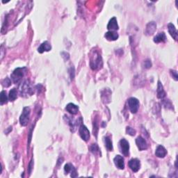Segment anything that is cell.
Instances as JSON below:
<instances>
[{
    "label": "cell",
    "instance_id": "52a82bcc",
    "mask_svg": "<svg viewBox=\"0 0 178 178\" xmlns=\"http://www.w3.org/2000/svg\"><path fill=\"white\" fill-rule=\"evenodd\" d=\"M156 29H157V24L155 22L152 21L148 22L145 29V34L146 35H152L156 32Z\"/></svg>",
    "mask_w": 178,
    "mask_h": 178
},
{
    "label": "cell",
    "instance_id": "30bf717a",
    "mask_svg": "<svg viewBox=\"0 0 178 178\" xmlns=\"http://www.w3.org/2000/svg\"><path fill=\"white\" fill-rule=\"evenodd\" d=\"M136 143H137V146L140 151L147 150L148 148V145L146 141L141 137H137V139H136Z\"/></svg>",
    "mask_w": 178,
    "mask_h": 178
},
{
    "label": "cell",
    "instance_id": "cb8c5ba5",
    "mask_svg": "<svg viewBox=\"0 0 178 178\" xmlns=\"http://www.w3.org/2000/svg\"><path fill=\"white\" fill-rule=\"evenodd\" d=\"M17 91L15 88H13L11 89L9 92V95H8V99L11 102H13L15 99L17 98Z\"/></svg>",
    "mask_w": 178,
    "mask_h": 178
},
{
    "label": "cell",
    "instance_id": "d6986e66",
    "mask_svg": "<svg viewBox=\"0 0 178 178\" xmlns=\"http://www.w3.org/2000/svg\"><path fill=\"white\" fill-rule=\"evenodd\" d=\"M66 109L68 113H70L72 115L77 114L78 113V111H79V107H78V106L75 105V104L72 103H69L68 105L66 106Z\"/></svg>",
    "mask_w": 178,
    "mask_h": 178
},
{
    "label": "cell",
    "instance_id": "ac0fdd59",
    "mask_svg": "<svg viewBox=\"0 0 178 178\" xmlns=\"http://www.w3.org/2000/svg\"><path fill=\"white\" fill-rule=\"evenodd\" d=\"M51 49H52L51 44L48 41H45L41 44V46L38 49V52L42 54L44 52H49L51 50Z\"/></svg>",
    "mask_w": 178,
    "mask_h": 178
},
{
    "label": "cell",
    "instance_id": "6da1fadb",
    "mask_svg": "<svg viewBox=\"0 0 178 178\" xmlns=\"http://www.w3.org/2000/svg\"><path fill=\"white\" fill-rule=\"evenodd\" d=\"M90 66L92 70H95L100 68L102 66V57L98 52L95 51L91 57Z\"/></svg>",
    "mask_w": 178,
    "mask_h": 178
},
{
    "label": "cell",
    "instance_id": "f546056e",
    "mask_svg": "<svg viewBox=\"0 0 178 178\" xmlns=\"http://www.w3.org/2000/svg\"><path fill=\"white\" fill-rule=\"evenodd\" d=\"M170 74H171V76L173 77V79H174L175 81H177L178 77H177V71L174 70H170Z\"/></svg>",
    "mask_w": 178,
    "mask_h": 178
},
{
    "label": "cell",
    "instance_id": "5b68a950",
    "mask_svg": "<svg viewBox=\"0 0 178 178\" xmlns=\"http://www.w3.org/2000/svg\"><path fill=\"white\" fill-rule=\"evenodd\" d=\"M127 102L129 108H130L131 112L132 113H137L139 108V101L138 100V99L135 98V97H130L128 100Z\"/></svg>",
    "mask_w": 178,
    "mask_h": 178
},
{
    "label": "cell",
    "instance_id": "83f0119b",
    "mask_svg": "<svg viewBox=\"0 0 178 178\" xmlns=\"http://www.w3.org/2000/svg\"><path fill=\"white\" fill-rule=\"evenodd\" d=\"M126 133L130 136H134L136 134V130L130 127H127L126 128Z\"/></svg>",
    "mask_w": 178,
    "mask_h": 178
},
{
    "label": "cell",
    "instance_id": "4316f807",
    "mask_svg": "<svg viewBox=\"0 0 178 178\" xmlns=\"http://www.w3.org/2000/svg\"><path fill=\"white\" fill-rule=\"evenodd\" d=\"M2 85H3L4 87H8L11 85V79L8 77H6V79H4L3 81H2Z\"/></svg>",
    "mask_w": 178,
    "mask_h": 178
},
{
    "label": "cell",
    "instance_id": "ffe728a7",
    "mask_svg": "<svg viewBox=\"0 0 178 178\" xmlns=\"http://www.w3.org/2000/svg\"><path fill=\"white\" fill-rule=\"evenodd\" d=\"M104 37L106 38V39H107L108 41H114L118 38L119 35L116 32H112V31H109V32H106L104 35Z\"/></svg>",
    "mask_w": 178,
    "mask_h": 178
},
{
    "label": "cell",
    "instance_id": "5bb4252c",
    "mask_svg": "<svg viewBox=\"0 0 178 178\" xmlns=\"http://www.w3.org/2000/svg\"><path fill=\"white\" fill-rule=\"evenodd\" d=\"M157 93V97L159 99H161V100H163L166 95V93L165 92V91H164V86H163V85H162L161 81H158Z\"/></svg>",
    "mask_w": 178,
    "mask_h": 178
},
{
    "label": "cell",
    "instance_id": "484cf974",
    "mask_svg": "<svg viewBox=\"0 0 178 178\" xmlns=\"http://www.w3.org/2000/svg\"><path fill=\"white\" fill-rule=\"evenodd\" d=\"M90 150L91 152H92L93 154H97V152H99V148L97 146V144H92L91 146L90 147Z\"/></svg>",
    "mask_w": 178,
    "mask_h": 178
},
{
    "label": "cell",
    "instance_id": "8fae6325",
    "mask_svg": "<svg viewBox=\"0 0 178 178\" xmlns=\"http://www.w3.org/2000/svg\"><path fill=\"white\" fill-rule=\"evenodd\" d=\"M101 97L102 102L104 104H108L111 102V91L109 90V88H104L102 91L101 93Z\"/></svg>",
    "mask_w": 178,
    "mask_h": 178
},
{
    "label": "cell",
    "instance_id": "3957f363",
    "mask_svg": "<svg viewBox=\"0 0 178 178\" xmlns=\"http://www.w3.org/2000/svg\"><path fill=\"white\" fill-rule=\"evenodd\" d=\"M31 110L30 108L28 106L24 107L22 113L20 117V122L22 126H26L28 124V122L29 121V116H30Z\"/></svg>",
    "mask_w": 178,
    "mask_h": 178
},
{
    "label": "cell",
    "instance_id": "603a6c76",
    "mask_svg": "<svg viewBox=\"0 0 178 178\" xmlns=\"http://www.w3.org/2000/svg\"><path fill=\"white\" fill-rule=\"evenodd\" d=\"M104 142H105V146L106 149L109 151H112L113 150V143H112V141H111V139L109 137H105V139H104Z\"/></svg>",
    "mask_w": 178,
    "mask_h": 178
},
{
    "label": "cell",
    "instance_id": "7a4b0ae2",
    "mask_svg": "<svg viewBox=\"0 0 178 178\" xmlns=\"http://www.w3.org/2000/svg\"><path fill=\"white\" fill-rule=\"evenodd\" d=\"M26 71V68H17L11 74V79L15 84H18L24 77Z\"/></svg>",
    "mask_w": 178,
    "mask_h": 178
},
{
    "label": "cell",
    "instance_id": "1f68e13d",
    "mask_svg": "<svg viewBox=\"0 0 178 178\" xmlns=\"http://www.w3.org/2000/svg\"><path fill=\"white\" fill-rule=\"evenodd\" d=\"M32 161H31V162H30V164H29V173H31V171H32Z\"/></svg>",
    "mask_w": 178,
    "mask_h": 178
},
{
    "label": "cell",
    "instance_id": "7c38bea8",
    "mask_svg": "<svg viewBox=\"0 0 178 178\" xmlns=\"http://www.w3.org/2000/svg\"><path fill=\"white\" fill-rule=\"evenodd\" d=\"M113 161L115 166L118 168L121 169V170H123L124 168V158L121 155H116L113 159Z\"/></svg>",
    "mask_w": 178,
    "mask_h": 178
},
{
    "label": "cell",
    "instance_id": "4dcf8cb0",
    "mask_svg": "<svg viewBox=\"0 0 178 178\" xmlns=\"http://www.w3.org/2000/svg\"><path fill=\"white\" fill-rule=\"evenodd\" d=\"M4 47H3V45H2V47H1V59H3V57H4Z\"/></svg>",
    "mask_w": 178,
    "mask_h": 178
},
{
    "label": "cell",
    "instance_id": "d4e9b609",
    "mask_svg": "<svg viewBox=\"0 0 178 178\" xmlns=\"http://www.w3.org/2000/svg\"><path fill=\"white\" fill-rule=\"evenodd\" d=\"M7 96H6V93L4 91H2L1 92V94H0V102H1V105H3V104L7 103Z\"/></svg>",
    "mask_w": 178,
    "mask_h": 178
},
{
    "label": "cell",
    "instance_id": "2e32d148",
    "mask_svg": "<svg viewBox=\"0 0 178 178\" xmlns=\"http://www.w3.org/2000/svg\"><path fill=\"white\" fill-rule=\"evenodd\" d=\"M107 29L110 31H113V30H118L119 29L118 24L117 20L115 17H113L111 18L109 22V24L107 25Z\"/></svg>",
    "mask_w": 178,
    "mask_h": 178
},
{
    "label": "cell",
    "instance_id": "9a60e30c",
    "mask_svg": "<svg viewBox=\"0 0 178 178\" xmlns=\"http://www.w3.org/2000/svg\"><path fill=\"white\" fill-rule=\"evenodd\" d=\"M155 155L159 158H164L167 155V150L163 146H159L156 149Z\"/></svg>",
    "mask_w": 178,
    "mask_h": 178
},
{
    "label": "cell",
    "instance_id": "44dd1931",
    "mask_svg": "<svg viewBox=\"0 0 178 178\" xmlns=\"http://www.w3.org/2000/svg\"><path fill=\"white\" fill-rule=\"evenodd\" d=\"M166 35L164 32L159 33L158 34L155 36L154 38V42L156 43H164L166 41Z\"/></svg>",
    "mask_w": 178,
    "mask_h": 178
},
{
    "label": "cell",
    "instance_id": "f1b7e54d",
    "mask_svg": "<svg viewBox=\"0 0 178 178\" xmlns=\"http://www.w3.org/2000/svg\"><path fill=\"white\" fill-rule=\"evenodd\" d=\"M143 67L145 69H149L152 67V63L150 60H146L143 63Z\"/></svg>",
    "mask_w": 178,
    "mask_h": 178
},
{
    "label": "cell",
    "instance_id": "e0dca14e",
    "mask_svg": "<svg viewBox=\"0 0 178 178\" xmlns=\"http://www.w3.org/2000/svg\"><path fill=\"white\" fill-rule=\"evenodd\" d=\"M168 32L170 33V35L173 38V39H175V41L177 40V32L176 28L174 26V24L172 23H169L168 24Z\"/></svg>",
    "mask_w": 178,
    "mask_h": 178
},
{
    "label": "cell",
    "instance_id": "8992f818",
    "mask_svg": "<svg viewBox=\"0 0 178 178\" xmlns=\"http://www.w3.org/2000/svg\"><path fill=\"white\" fill-rule=\"evenodd\" d=\"M120 148L122 154L125 157H128L130 155V144L126 139H122L120 141Z\"/></svg>",
    "mask_w": 178,
    "mask_h": 178
},
{
    "label": "cell",
    "instance_id": "277c9868",
    "mask_svg": "<svg viewBox=\"0 0 178 178\" xmlns=\"http://www.w3.org/2000/svg\"><path fill=\"white\" fill-rule=\"evenodd\" d=\"M20 93L22 96H28V95H31L33 93L32 86H31L29 81H27V80L22 84Z\"/></svg>",
    "mask_w": 178,
    "mask_h": 178
},
{
    "label": "cell",
    "instance_id": "9c48e42d",
    "mask_svg": "<svg viewBox=\"0 0 178 178\" xmlns=\"http://www.w3.org/2000/svg\"><path fill=\"white\" fill-rule=\"evenodd\" d=\"M129 167L133 172L137 173L141 168V163L138 159H132L129 161Z\"/></svg>",
    "mask_w": 178,
    "mask_h": 178
},
{
    "label": "cell",
    "instance_id": "ba28073f",
    "mask_svg": "<svg viewBox=\"0 0 178 178\" xmlns=\"http://www.w3.org/2000/svg\"><path fill=\"white\" fill-rule=\"evenodd\" d=\"M79 135L84 141H88L90 139V132L88 128L84 124H81L79 127Z\"/></svg>",
    "mask_w": 178,
    "mask_h": 178
},
{
    "label": "cell",
    "instance_id": "4fadbf2b",
    "mask_svg": "<svg viewBox=\"0 0 178 178\" xmlns=\"http://www.w3.org/2000/svg\"><path fill=\"white\" fill-rule=\"evenodd\" d=\"M64 170H65L66 173H71V177H75L77 176V170L74 166H73L71 164H67L65 165L64 167Z\"/></svg>",
    "mask_w": 178,
    "mask_h": 178
},
{
    "label": "cell",
    "instance_id": "7402d4cb",
    "mask_svg": "<svg viewBox=\"0 0 178 178\" xmlns=\"http://www.w3.org/2000/svg\"><path fill=\"white\" fill-rule=\"evenodd\" d=\"M67 120H68V123L69 125H70V130H71V132H74L75 130H76L77 129V127L78 124H79V121H77V122L74 121V120L72 119V118H70L68 116H67Z\"/></svg>",
    "mask_w": 178,
    "mask_h": 178
}]
</instances>
